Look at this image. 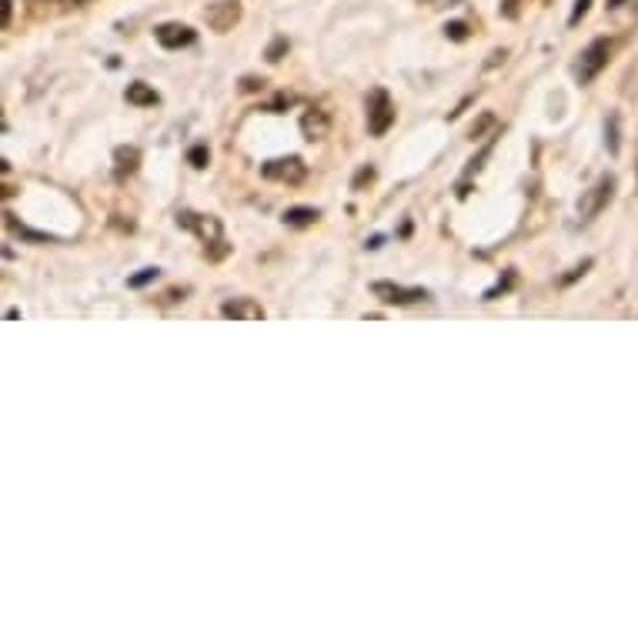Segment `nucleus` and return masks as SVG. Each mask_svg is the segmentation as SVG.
I'll list each match as a JSON object with an SVG mask.
<instances>
[{
	"mask_svg": "<svg viewBox=\"0 0 638 638\" xmlns=\"http://www.w3.org/2000/svg\"><path fill=\"white\" fill-rule=\"evenodd\" d=\"M609 57H612V40H605V37L592 40V44L582 50V57H578V64H575L578 84H592V81L602 74V68L609 64Z\"/></svg>",
	"mask_w": 638,
	"mask_h": 638,
	"instance_id": "nucleus-1",
	"label": "nucleus"
},
{
	"mask_svg": "<svg viewBox=\"0 0 638 638\" xmlns=\"http://www.w3.org/2000/svg\"><path fill=\"white\" fill-rule=\"evenodd\" d=\"M261 174L268 181H281V185H302L308 178V164L302 157H277V161H268L261 167Z\"/></svg>",
	"mask_w": 638,
	"mask_h": 638,
	"instance_id": "nucleus-2",
	"label": "nucleus"
},
{
	"mask_svg": "<svg viewBox=\"0 0 638 638\" xmlns=\"http://www.w3.org/2000/svg\"><path fill=\"white\" fill-rule=\"evenodd\" d=\"M391 125H394V104H391L388 91L378 87L368 94V131L375 138H381V134H388Z\"/></svg>",
	"mask_w": 638,
	"mask_h": 638,
	"instance_id": "nucleus-3",
	"label": "nucleus"
},
{
	"mask_svg": "<svg viewBox=\"0 0 638 638\" xmlns=\"http://www.w3.org/2000/svg\"><path fill=\"white\" fill-rule=\"evenodd\" d=\"M371 292L385 302V305H418V302H428V292L425 287H404V284H391V281H375Z\"/></svg>",
	"mask_w": 638,
	"mask_h": 638,
	"instance_id": "nucleus-4",
	"label": "nucleus"
},
{
	"mask_svg": "<svg viewBox=\"0 0 638 638\" xmlns=\"http://www.w3.org/2000/svg\"><path fill=\"white\" fill-rule=\"evenodd\" d=\"M154 37H157V44L164 47V50H181V47H191L194 40H198V31L194 27H188V24H161L157 31H154Z\"/></svg>",
	"mask_w": 638,
	"mask_h": 638,
	"instance_id": "nucleus-5",
	"label": "nucleus"
},
{
	"mask_svg": "<svg viewBox=\"0 0 638 638\" xmlns=\"http://www.w3.org/2000/svg\"><path fill=\"white\" fill-rule=\"evenodd\" d=\"M612 194H615V178H602V181L586 194V201L578 204V214H582V221H592V217L612 201Z\"/></svg>",
	"mask_w": 638,
	"mask_h": 638,
	"instance_id": "nucleus-6",
	"label": "nucleus"
},
{
	"mask_svg": "<svg viewBox=\"0 0 638 638\" xmlns=\"http://www.w3.org/2000/svg\"><path fill=\"white\" fill-rule=\"evenodd\" d=\"M178 224L181 227H188V231H194V235H201L204 241H211V245H224V238H221V221L217 217H201V214H178Z\"/></svg>",
	"mask_w": 638,
	"mask_h": 638,
	"instance_id": "nucleus-7",
	"label": "nucleus"
},
{
	"mask_svg": "<svg viewBox=\"0 0 638 638\" xmlns=\"http://www.w3.org/2000/svg\"><path fill=\"white\" fill-rule=\"evenodd\" d=\"M221 315L231 318V321H261L264 308L255 298H231V302L221 305Z\"/></svg>",
	"mask_w": 638,
	"mask_h": 638,
	"instance_id": "nucleus-8",
	"label": "nucleus"
},
{
	"mask_svg": "<svg viewBox=\"0 0 638 638\" xmlns=\"http://www.w3.org/2000/svg\"><path fill=\"white\" fill-rule=\"evenodd\" d=\"M302 131H305L308 141H321L331 131V118H328L324 110H308L305 118H302Z\"/></svg>",
	"mask_w": 638,
	"mask_h": 638,
	"instance_id": "nucleus-9",
	"label": "nucleus"
},
{
	"mask_svg": "<svg viewBox=\"0 0 638 638\" xmlns=\"http://www.w3.org/2000/svg\"><path fill=\"white\" fill-rule=\"evenodd\" d=\"M204 17H208V24H211L214 31H221V34H224L231 24H235V21L241 17V8H238V4H214Z\"/></svg>",
	"mask_w": 638,
	"mask_h": 638,
	"instance_id": "nucleus-10",
	"label": "nucleus"
},
{
	"mask_svg": "<svg viewBox=\"0 0 638 638\" xmlns=\"http://www.w3.org/2000/svg\"><path fill=\"white\" fill-rule=\"evenodd\" d=\"M114 161H118V167H114V178L125 181V178H131V174L138 170L141 151H138V147H118V154H114Z\"/></svg>",
	"mask_w": 638,
	"mask_h": 638,
	"instance_id": "nucleus-11",
	"label": "nucleus"
},
{
	"mask_svg": "<svg viewBox=\"0 0 638 638\" xmlns=\"http://www.w3.org/2000/svg\"><path fill=\"white\" fill-rule=\"evenodd\" d=\"M128 104H134V107H154V104H161V94L154 91V87H147L144 81H138V84H128Z\"/></svg>",
	"mask_w": 638,
	"mask_h": 638,
	"instance_id": "nucleus-12",
	"label": "nucleus"
},
{
	"mask_svg": "<svg viewBox=\"0 0 638 638\" xmlns=\"http://www.w3.org/2000/svg\"><path fill=\"white\" fill-rule=\"evenodd\" d=\"M318 217H321L318 208H287V211H284V224H287V227H308V224H315Z\"/></svg>",
	"mask_w": 638,
	"mask_h": 638,
	"instance_id": "nucleus-13",
	"label": "nucleus"
},
{
	"mask_svg": "<svg viewBox=\"0 0 638 638\" xmlns=\"http://www.w3.org/2000/svg\"><path fill=\"white\" fill-rule=\"evenodd\" d=\"M8 227L14 231V235H21L24 241H31V245H50V241H54L50 235H40V231H31V227L17 224V217H14V214H8Z\"/></svg>",
	"mask_w": 638,
	"mask_h": 638,
	"instance_id": "nucleus-14",
	"label": "nucleus"
},
{
	"mask_svg": "<svg viewBox=\"0 0 638 638\" xmlns=\"http://www.w3.org/2000/svg\"><path fill=\"white\" fill-rule=\"evenodd\" d=\"M605 144H609L612 154H618V118H615V114H612L609 125H605Z\"/></svg>",
	"mask_w": 638,
	"mask_h": 638,
	"instance_id": "nucleus-15",
	"label": "nucleus"
},
{
	"mask_svg": "<svg viewBox=\"0 0 638 638\" xmlns=\"http://www.w3.org/2000/svg\"><path fill=\"white\" fill-rule=\"evenodd\" d=\"M151 281H157V268H144L141 274L128 277V287H144V284H151Z\"/></svg>",
	"mask_w": 638,
	"mask_h": 638,
	"instance_id": "nucleus-16",
	"label": "nucleus"
},
{
	"mask_svg": "<svg viewBox=\"0 0 638 638\" xmlns=\"http://www.w3.org/2000/svg\"><path fill=\"white\" fill-rule=\"evenodd\" d=\"M292 104H295V97H292V94H277L271 104H264V110H271V114H281L284 107H292Z\"/></svg>",
	"mask_w": 638,
	"mask_h": 638,
	"instance_id": "nucleus-17",
	"label": "nucleus"
},
{
	"mask_svg": "<svg viewBox=\"0 0 638 638\" xmlns=\"http://www.w3.org/2000/svg\"><path fill=\"white\" fill-rule=\"evenodd\" d=\"M188 161H191L194 167H208V147H204V144L191 147V151H188Z\"/></svg>",
	"mask_w": 638,
	"mask_h": 638,
	"instance_id": "nucleus-18",
	"label": "nucleus"
},
{
	"mask_svg": "<svg viewBox=\"0 0 638 638\" xmlns=\"http://www.w3.org/2000/svg\"><path fill=\"white\" fill-rule=\"evenodd\" d=\"M589 4H592V0H575V11H571V17H568V24H571V27L589 14Z\"/></svg>",
	"mask_w": 638,
	"mask_h": 638,
	"instance_id": "nucleus-19",
	"label": "nucleus"
},
{
	"mask_svg": "<svg viewBox=\"0 0 638 638\" xmlns=\"http://www.w3.org/2000/svg\"><path fill=\"white\" fill-rule=\"evenodd\" d=\"M445 34H448L451 40H465V37H469V27L461 24V21H451V24L445 27Z\"/></svg>",
	"mask_w": 638,
	"mask_h": 638,
	"instance_id": "nucleus-20",
	"label": "nucleus"
},
{
	"mask_svg": "<svg viewBox=\"0 0 638 638\" xmlns=\"http://www.w3.org/2000/svg\"><path fill=\"white\" fill-rule=\"evenodd\" d=\"M492 125H495V118H492V114H485V118H482V121H478V125H475V128L469 131V138H472V141H478V138H482V134H485V131H488Z\"/></svg>",
	"mask_w": 638,
	"mask_h": 638,
	"instance_id": "nucleus-21",
	"label": "nucleus"
},
{
	"mask_svg": "<svg viewBox=\"0 0 638 638\" xmlns=\"http://www.w3.org/2000/svg\"><path fill=\"white\" fill-rule=\"evenodd\" d=\"M284 50H287V40H284V37H277V40L268 47V61H281V54H284Z\"/></svg>",
	"mask_w": 638,
	"mask_h": 638,
	"instance_id": "nucleus-22",
	"label": "nucleus"
},
{
	"mask_svg": "<svg viewBox=\"0 0 638 638\" xmlns=\"http://www.w3.org/2000/svg\"><path fill=\"white\" fill-rule=\"evenodd\" d=\"M371 178H375V167H362V170H358V178H355V191H358L365 181H371Z\"/></svg>",
	"mask_w": 638,
	"mask_h": 638,
	"instance_id": "nucleus-23",
	"label": "nucleus"
},
{
	"mask_svg": "<svg viewBox=\"0 0 638 638\" xmlns=\"http://www.w3.org/2000/svg\"><path fill=\"white\" fill-rule=\"evenodd\" d=\"M241 87H245V91H261V87H264V81H258V78H245V81H241Z\"/></svg>",
	"mask_w": 638,
	"mask_h": 638,
	"instance_id": "nucleus-24",
	"label": "nucleus"
},
{
	"mask_svg": "<svg viewBox=\"0 0 638 638\" xmlns=\"http://www.w3.org/2000/svg\"><path fill=\"white\" fill-rule=\"evenodd\" d=\"M11 24V0H4V27Z\"/></svg>",
	"mask_w": 638,
	"mask_h": 638,
	"instance_id": "nucleus-25",
	"label": "nucleus"
},
{
	"mask_svg": "<svg viewBox=\"0 0 638 638\" xmlns=\"http://www.w3.org/2000/svg\"><path fill=\"white\" fill-rule=\"evenodd\" d=\"M74 8H84V4H91V0H71Z\"/></svg>",
	"mask_w": 638,
	"mask_h": 638,
	"instance_id": "nucleus-26",
	"label": "nucleus"
},
{
	"mask_svg": "<svg viewBox=\"0 0 638 638\" xmlns=\"http://www.w3.org/2000/svg\"><path fill=\"white\" fill-rule=\"evenodd\" d=\"M609 8H622V0H612V4Z\"/></svg>",
	"mask_w": 638,
	"mask_h": 638,
	"instance_id": "nucleus-27",
	"label": "nucleus"
}]
</instances>
